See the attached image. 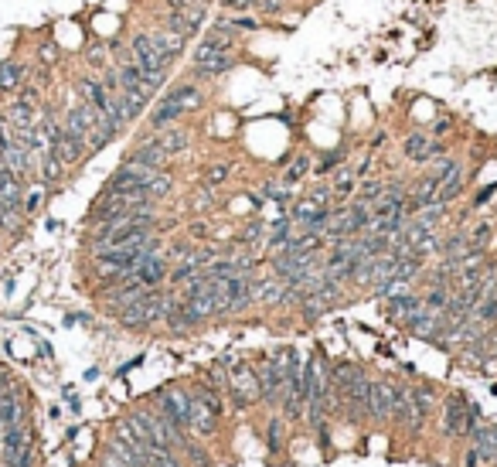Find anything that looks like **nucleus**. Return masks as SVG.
<instances>
[{
    "label": "nucleus",
    "instance_id": "nucleus-1",
    "mask_svg": "<svg viewBox=\"0 0 497 467\" xmlns=\"http://www.w3.org/2000/svg\"><path fill=\"white\" fill-rule=\"evenodd\" d=\"M480 427V406L470 403L463 392L446 396L443 403V433L446 437H470Z\"/></svg>",
    "mask_w": 497,
    "mask_h": 467
},
{
    "label": "nucleus",
    "instance_id": "nucleus-2",
    "mask_svg": "<svg viewBox=\"0 0 497 467\" xmlns=\"http://www.w3.org/2000/svg\"><path fill=\"white\" fill-rule=\"evenodd\" d=\"M126 45H130V59H133L136 65L147 72V76H153L160 85H164V82H167V76H171V61H167L160 52H157V48H153V41L147 38V31H133Z\"/></svg>",
    "mask_w": 497,
    "mask_h": 467
},
{
    "label": "nucleus",
    "instance_id": "nucleus-3",
    "mask_svg": "<svg viewBox=\"0 0 497 467\" xmlns=\"http://www.w3.org/2000/svg\"><path fill=\"white\" fill-rule=\"evenodd\" d=\"M225 389H229L235 409H248L263 399V389H259V372L248 369V365H239V369H229L225 375Z\"/></svg>",
    "mask_w": 497,
    "mask_h": 467
},
{
    "label": "nucleus",
    "instance_id": "nucleus-4",
    "mask_svg": "<svg viewBox=\"0 0 497 467\" xmlns=\"http://www.w3.org/2000/svg\"><path fill=\"white\" fill-rule=\"evenodd\" d=\"M153 403H157V413L164 416V420H171L177 430H184V433H191L188 430V420H191V392L188 389H160L153 396Z\"/></svg>",
    "mask_w": 497,
    "mask_h": 467
},
{
    "label": "nucleus",
    "instance_id": "nucleus-5",
    "mask_svg": "<svg viewBox=\"0 0 497 467\" xmlns=\"http://www.w3.org/2000/svg\"><path fill=\"white\" fill-rule=\"evenodd\" d=\"M287 351H280L276 358H269L263 362V369H259V389H263V403L269 406H280L283 403V392H287Z\"/></svg>",
    "mask_w": 497,
    "mask_h": 467
},
{
    "label": "nucleus",
    "instance_id": "nucleus-6",
    "mask_svg": "<svg viewBox=\"0 0 497 467\" xmlns=\"http://www.w3.org/2000/svg\"><path fill=\"white\" fill-rule=\"evenodd\" d=\"M205 11H208V7H177V11H164V14H160V24H164L167 31H174V35L191 41L194 35L205 31Z\"/></svg>",
    "mask_w": 497,
    "mask_h": 467
},
{
    "label": "nucleus",
    "instance_id": "nucleus-7",
    "mask_svg": "<svg viewBox=\"0 0 497 467\" xmlns=\"http://www.w3.org/2000/svg\"><path fill=\"white\" fill-rule=\"evenodd\" d=\"M392 403H395V386L382 382V379H371L368 382V406H364V413L375 423H385V420H392Z\"/></svg>",
    "mask_w": 497,
    "mask_h": 467
},
{
    "label": "nucleus",
    "instance_id": "nucleus-8",
    "mask_svg": "<svg viewBox=\"0 0 497 467\" xmlns=\"http://www.w3.org/2000/svg\"><path fill=\"white\" fill-rule=\"evenodd\" d=\"M443 154H446V147L436 143V136L429 134H409L402 140V157L412 160V164H429V160H436Z\"/></svg>",
    "mask_w": 497,
    "mask_h": 467
},
{
    "label": "nucleus",
    "instance_id": "nucleus-9",
    "mask_svg": "<svg viewBox=\"0 0 497 467\" xmlns=\"http://www.w3.org/2000/svg\"><path fill=\"white\" fill-rule=\"evenodd\" d=\"M235 65H239V48H229V52H215V55H208L201 61H191V76L198 82H208V78L229 76Z\"/></svg>",
    "mask_w": 497,
    "mask_h": 467
},
{
    "label": "nucleus",
    "instance_id": "nucleus-10",
    "mask_svg": "<svg viewBox=\"0 0 497 467\" xmlns=\"http://www.w3.org/2000/svg\"><path fill=\"white\" fill-rule=\"evenodd\" d=\"M147 38L153 41V48H157V52H160L164 59L171 61V65H174V61H177V59H181L184 52H188V38H181V35H174V31H167L164 24H157V28H150V31H147Z\"/></svg>",
    "mask_w": 497,
    "mask_h": 467
},
{
    "label": "nucleus",
    "instance_id": "nucleus-11",
    "mask_svg": "<svg viewBox=\"0 0 497 467\" xmlns=\"http://www.w3.org/2000/svg\"><path fill=\"white\" fill-rule=\"evenodd\" d=\"M218 420H222V416L191 392V420H188V430H191L194 437H215V433H218Z\"/></svg>",
    "mask_w": 497,
    "mask_h": 467
},
{
    "label": "nucleus",
    "instance_id": "nucleus-12",
    "mask_svg": "<svg viewBox=\"0 0 497 467\" xmlns=\"http://www.w3.org/2000/svg\"><path fill=\"white\" fill-rule=\"evenodd\" d=\"M130 280L143 283V287H160V283L167 280V259H164L160 253L143 256V259L136 263V270L130 273Z\"/></svg>",
    "mask_w": 497,
    "mask_h": 467
},
{
    "label": "nucleus",
    "instance_id": "nucleus-13",
    "mask_svg": "<svg viewBox=\"0 0 497 467\" xmlns=\"http://www.w3.org/2000/svg\"><path fill=\"white\" fill-rule=\"evenodd\" d=\"M222 11H242V14H259V18H276L287 14V0H222Z\"/></svg>",
    "mask_w": 497,
    "mask_h": 467
},
{
    "label": "nucleus",
    "instance_id": "nucleus-14",
    "mask_svg": "<svg viewBox=\"0 0 497 467\" xmlns=\"http://www.w3.org/2000/svg\"><path fill=\"white\" fill-rule=\"evenodd\" d=\"M24 420H28V406L20 403V389H4L0 392V430L24 427Z\"/></svg>",
    "mask_w": 497,
    "mask_h": 467
},
{
    "label": "nucleus",
    "instance_id": "nucleus-15",
    "mask_svg": "<svg viewBox=\"0 0 497 467\" xmlns=\"http://www.w3.org/2000/svg\"><path fill=\"white\" fill-rule=\"evenodd\" d=\"M150 136L167 157H181L184 150H191V134L181 130V126H164V130H153Z\"/></svg>",
    "mask_w": 497,
    "mask_h": 467
},
{
    "label": "nucleus",
    "instance_id": "nucleus-16",
    "mask_svg": "<svg viewBox=\"0 0 497 467\" xmlns=\"http://www.w3.org/2000/svg\"><path fill=\"white\" fill-rule=\"evenodd\" d=\"M184 113H188V110H184L177 99L164 96L157 106H150V110H147V123H150V130H164V126H174V123L184 117Z\"/></svg>",
    "mask_w": 497,
    "mask_h": 467
},
{
    "label": "nucleus",
    "instance_id": "nucleus-17",
    "mask_svg": "<svg viewBox=\"0 0 497 467\" xmlns=\"http://www.w3.org/2000/svg\"><path fill=\"white\" fill-rule=\"evenodd\" d=\"M289 297V283L283 280V276H269V280H259L256 283V304H266V307H273V304H287Z\"/></svg>",
    "mask_w": 497,
    "mask_h": 467
},
{
    "label": "nucleus",
    "instance_id": "nucleus-18",
    "mask_svg": "<svg viewBox=\"0 0 497 467\" xmlns=\"http://www.w3.org/2000/svg\"><path fill=\"white\" fill-rule=\"evenodd\" d=\"M470 447L477 450L480 461H497V427L494 423H480L470 433Z\"/></svg>",
    "mask_w": 497,
    "mask_h": 467
},
{
    "label": "nucleus",
    "instance_id": "nucleus-19",
    "mask_svg": "<svg viewBox=\"0 0 497 467\" xmlns=\"http://www.w3.org/2000/svg\"><path fill=\"white\" fill-rule=\"evenodd\" d=\"M24 82H28V61L20 59L0 61V93H18Z\"/></svg>",
    "mask_w": 497,
    "mask_h": 467
},
{
    "label": "nucleus",
    "instance_id": "nucleus-20",
    "mask_svg": "<svg viewBox=\"0 0 497 467\" xmlns=\"http://www.w3.org/2000/svg\"><path fill=\"white\" fill-rule=\"evenodd\" d=\"M463 181H467V177H463V164L457 160V164H453V167H450V171L440 177V195H436V201L450 205L453 198H460V191H463Z\"/></svg>",
    "mask_w": 497,
    "mask_h": 467
},
{
    "label": "nucleus",
    "instance_id": "nucleus-21",
    "mask_svg": "<svg viewBox=\"0 0 497 467\" xmlns=\"http://www.w3.org/2000/svg\"><path fill=\"white\" fill-rule=\"evenodd\" d=\"M419 307H422V297L419 293H409V290H402V293H395V297L385 300L388 317H409V314H416Z\"/></svg>",
    "mask_w": 497,
    "mask_h": 467
},
{
    "label": "nucleus",
    "instance_id": "nucleus-22",
    "mask_svg": "<svg viewBox=\"0 0 497 467\" xmlns=\"http://www.w3.org/2000/svg\"><path fill=\"white\" fill-rule=\"evenodd\" d=\"M65 164H61V157L52 154V150H41L38 154V177H41V184H55V181H61L65 177Z\"/></svg>",
    "mask_w": 497,
    "mask_h": 467
},
{
    "label": "nucleus",
    "instance_id": "nucleus-23",
    "mask_svg": "<svg viewBox=\"0 0 497 467\" xmlns=\"http://www.w3.org/2000/svg\"><path fill=\"white\" fill-rule=\"evenodd\" d=\"M222 14H225L232 28L242 31V35H246V31L252 35V31H263V28H266V24L259 20V14H242V11H239V14H235V11H222Z\"/></svg>",
    "mask_w": 497,
    "mask_h": 467
},
{
    "label": "nucleus",
    "instance_id": "nucleus-24",
    "mask_svg": "<svg viewBox=\"0 0 497 467\" xmlns=\"http://www.w3.org/2000/svg\"><path fill=\"white\" fill-rule=\"evenodd\" d=\"M354 181H358V175H354L351 167H341V171L334 175V181H330L334 198H347V195H351V191H354Z\"/></svg>",
    "mask_w": 497,
    "mask_h": 467
},
{
    "label": "nucleus",
    "instance_id": "nucleus-25",
    "mask_svg": "<svg viewBox=\"0 0 497 467\" xmlns=\"http://www.w3.org/2000/svg\"><path fill=\"white\" fill-rule=\"evenodd\" d=\"M109 59H113L109 45H96V48H89V52H85V65H89V69H96V72L109 69V65H113Z\"/></svg>",
    "mask_w": 497,
    "mask_h": 467
},
{
    "label": "nucleus",
    "instance_id": "nucleus-26",
    "mask_svg": "<svg viewBox=\"0 0 497 467\" xmlns=\"http://www.w3.org/2000/svg\"><path fill=\"white\" fill-rule=\"evenodd\" d=\"M306 171H310V157L300 154L297 160H293V164H289L287 175H283V184H287V188H297V184H300V181L306 177Z\"/></svg>",
    "mask_w": 497,
    "mask_h": 467
},
{
    "label": "nucleus",
    "instance_id": "nucleus-27",
    "mask_svg": "<svg viewBox=\"0 0 497 467\" xmlns=\"http://www.w3.org/2000/svg\"><path fill=\"white\" fill-rule=\"evenodd\" d=\"M283 427H287V423H283L280 416L269 420V427H266V447L269 450H283Z\"/></svg>",
    "mask_w": 497,
    "mask_h": 467
},
{
    "label": "nucleus",
    "instance_id": "nucleus-28",
    "mask_svg": "<svg viewBox=\"0 0 497 467\" xmlns=\"http://www.w3.org/2000/svg\"><path fill=\"white\" fill-rule=\"evenodd\" d=\"M345 157H347V147H337V150H330V154H327L324 160L317 164V175H321V177L330 175L334 167H341V164H345Z\"/></svg>",
    "mask_w": 497,
    "mask_h": 467
},
{
    "label": "nucleus",
    "instance_id": "nucleus-29",
    "mask_svg": "<svg viewBox=\"0 0 497 467\" xmlns=\"http://www.w3.org/2000/svg\"><path fill=\"white\" fill-rule=\"evenodd\" d=\"M263 195H266V198H273L276 205H287L289 188H287V184H283V181H266V184H263Z\"/></svg>",
    "mask_w": 497,
    "mask_h": 467
},
{
    "label": "nucleus",
    "instance_id": "nucleus-30",
    "mask_svg": "<svg viewBox=\"0 0 497 467\" xmlns=\"http://www.w3.org/2000/svg\"><path fill=\"white\" fill-rule=\"evenodd\" d=\"M147 461H150V467H181V461H177V454H164V450H147Z\"/></svg>",
    "mask_w": 497,
    "mask_h": 467
},
{
    "label": "nucleus",
    "instance_id": "nucleus-31",
    "mask_svg": "<svg viewBox=\"0 0 497 467\" xmlns=\"http://www.w3.org/2000/svg\"><path fill=\"white\" fill-rule=\"evenodd\" d=\"M382 191H385V181H375V177H371V181H364L361 188H358V198L371 205V201H375V198L382 195Z\"/></svg>",
    "mask_w": 497,
    "mask_h": 467
},
{
    "label": "nucleus",
    "instance_id": "nucleus-32",
    "mask_svg": "<svg viewBox=\"0 0 497 467\" xmlns=\"http://www.w3.org/2000/svg\"><path fill=\"white\" fill-rule=\"evenodd\" d=\"M232 175V164H211L208 167V184H225Z\"/></svg>",
    "mask_w": 497,
    "mask_h": 467
},
{
    "label": "nucleus",
    "instance_id": "nucleus-33",
    "mask_svg": "<svg viewBox=\"0 0 497 467\" xmlns=\"http://www.w3.org/2000/svg\"><path fill=\"white\" fill-rule=\"evenodd\" d=\"M450 126H453V119H450V117H436L433 123H429V130H426V134H429V136H446V134H450Z\"/></svg>",
    "mask_w": 497,
    "mask_h": 467
},
{
    "label": "nucleus",
    "instance_id": "nucleus-34",
    "mask_svg": "<svg viewBox=\"0 0 497 467\" xmlns=\"http://www.w3.org/2000/svg\"><path fill=\"white\" fill-rule=\"evenodd\" d=\"M215 0H164V7L167 11H177V7H208Z\"/></svg>",
    "mask_w": 497,
    "mask_h": 467
},
{
    "label": "nucleus",
    "instance_id": "nucleus-35",
    "mask_svg": "<svg viewBox=\"0 0 497 467\" xmlns=\"http://www.w3.org/2000/svg\"><path fill=\"white\" fill-rule=\"evenodd\" d=\"M38 205H41V188H38V191H31V195H24V201H20V212L31 215V212H38Z\"/></svg>",
    "mask_w": 497,
    "mask_h": 467
},
{
    "label": "nucleus",
    "instance_id": "nucleus-36",
    "mask_svg": "<svg viewBox=\"0 0 497 467\" xmlns=\"http://www.w3.org/2000/svg\"><path fill=\"white\" fill-rule=\"evenodd\" d=\"M38 55H41V61H48V65H55V61L61 59V52H58L55 45H41V52H38Z\"/></svg>",
    "mask_w": 497,
    "mask_h": 467
},
{
    "label": "nucleus",
    "instance_id": "nucleus-37",
    "mask_svg": "<svg viewBox=\"0 0 497 467\" xmlns=\"http://www.w3.org/2000/svg\"><path fill=\"white\" fill-rule=\"evenodd\" d=\"M99 467H130V464H123L113 450H106V454H102V461H99Z\"/></svg>",
    "mask_w": 497,
    "mask_h": 467
},
{
    "label": "nucleus",
    "instance_id": "nucleus-38",
    "mask_svg": "<svg viewBox=\"0 0 497 467\" xmlns=\"http://www.w3.org/2000/svg\"><path fill=\"white\" fill-rule=\"evenodd\" d=\"M494 191H497V184H494V188H484V191H480V195H477V201H474V205H484V201H487V198L494 195Z\"/></svg>",
    "mask_w": 497,
    "mask_h": 467
},
{
    "label": "nucleus",
    "instance_id": "nucleus-39",
    "mask_svg": "<svg viewBox=\"0 0 497 467\" xmlns=\"http://www.w3.org/2000/svg\"><path fill=\"white\" fill-rule=\"evenodd\" d=\"M4 386H7V372H0V392H4Z\"/></svg>",
    "mask_w": 497,
    "mask_h": 467
},
{
    "label": "nucleus",
    "instance_id": "nucleus-40",
    "mask_svg": "<svg viewBox=\"0 0 497 467\" xmlns=\"http://www.w3.org/2000/svg\"><path fill=\"white\" fill-rule=\"evenodd\" d=\"M0 126H4V110H0Z\"/></svg>",
    "mask_w": 497,
    "mask_h": 467
},
{
    "label": "nucleus",
    "instance_id": "nucleus-41",
    "mask_svg": "<svg viewBox=\"0 0 497 467\" xmlns=\"http://www.w3.org/2000/svg\"><path fill=\"white\" fill-rule=\"evenodd\" d=\"M0 232H4V229H0Z\"/></svg>",
    "mask_w": 497,
    "mask_h": 467
}]
</instances>
